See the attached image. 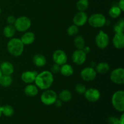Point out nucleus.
Segmentation results:
<instances>
[{
	"mask_svg": "<svg viewBox=\"0 0 124 124\" xmlns=\"http://www.w3.org/2000/svg\"><path fill=\"white\" fill-rule=\"evenodd\" d=\"M54 79L53 73L50 71H44L38 73L35 80V85L41 90L48 89L52 86Z\"/></svg>",
	"mask_w": 124,
	"mask_h": 124,
	"instance_id": "obj_1",
	"label": "nucleus"
},
{
	"mask_svg": "<svg viewBox=\"0 0 124 124\" xmlns=\"http://www.w3.org/2000/svg\"><path fill=\"white\" fill-rule=\"evenodd\" d=\"M7 47L8 52L13 56H19L24 52V45L20 39L12 38L7 43Z\"/></svg>",
	"mask_w": 124,
	"mask_h": 124,
	"instance_id": "obj_2",
	"label": "nucleus"
},
{
	"mask_svg": "<svg viewBox=\"0 0 124 124\" xmlns=\"http://www.w3.org/2000/svg\"><path fill=\"white\" fill-rule=\"evenodd\" d=\"M111 104L114 108L119 112L124 111V92L118 90L114 93L111 98Z\"/></svg>",
	"mask_w": 124,
	"mask_h": 124,
	"instance_id": "obj_3",
	"label": "nucleus"
},
{
	"mask_svg": "<svg viewBox=\"0 0 124 124\" xmlns=\"http://www.w3.org/2000/svg\"><path fill=\"white\" fill-rule=\"evenodd\" d=\"M31 24V22L30 18L25 16H22L16 18L13 25L16 30L19 32H25L30 29Z\"/></svg>",
	"mask_w": 124,
	"mask_h": 124,
	"instance_id": "obj_4",
	"label": "nucleus"
},
{
	"mask_svg": "<svg viewBox=\"0 0 124 124\" xmlns=\"http://www.w3.org/2000/svg\"><path fill=\"white\" fill-rule=\"evenodd\" d=\"M90 25L94 28L102 27L106 24V18L102 13H94L88 18Z\"/></svg>",
	"mask_w": 124,
	"mask_h": 124,
	"instance_id": "obj_5",
	"label": "nucleus"
},
{
	"mask_svg": "<svg viewBox=\"0 0 124 124\" xmlns=\"http://www.w3.org/2000/svg\"><path fill=\"white\" fill-rule=\"evenodd\" d=\"M41 101L46 105H50L54 104L56 99H58V95L53 90H45L44 92L41 95Z\"/></svg>",
	"mask_w": 124,
	"mask_h": 124,
	"instance_id": "obj_6",
	"label": "nucleus"
},
{
	"mask_svg": "<svg viewBox=\"0 0 124 124\" xmlns=\"http://www.w3.org/2000/svg\"><path fill=\"white\" fill-rule=\"evenodd\" d=\"M109 36L106 33L100 30L95 38V43L100 49H105L109 44Z\"/></svg>",
	"mask_w": 124,
	"mask_h": 124,
	"instance_id": "obj_7",
	"label": "nucleus"
},
{
	"mask_svg": "<svg viewBox=\"0 0 124 124\" xmlns=\"http://www.w3.org/2000/svg\"><path fill=\"white\" fill-rule=\"evenodd\" d=\"M110 79L116 84H123L124 83V69L122 68H117L113 70L110 74Z\"/></svg>",
	"mask_w": 124,
	"mask_h": 124,
	"instance_id": "obj_8",
	"label": "nucleus"
},
{
	"mask_svg": "<svg viewBox=\"0 0 124 124\" xmlns=\"http://www.w3.org/2000/svg\"><path fill=\"white\" fill-rule=\"evenodd\" d=\"M96 71L94 68L92 67H85L81 71V77L84 81L90 82L95 79L96 76Z\"/></svg>",
	"mask_w": 124,
	"mask_h": 124,
	"instance_id": "obj_9",
	"label": "nucleus"
},
{
	"mask_svg": "<svg viewBox=\"0 0 124 124\" xmlns=\"http://www.w3.org/2000/svg\"><path fill=\"white\" fill-rule=\"evenodd\" d=\"M72 61L78 65H82L87 59V54L82 50L77 49L72 54Z\"/></svg>",
	"mask_w": 124,
	"mask_h": 124,
	"instance_id": "obj_10",
	"label": "nucleus"
},
{
	"mask_svg": "<svg viewBox=\"0 0 124 124\" xmlns=\"http://www.w3.org/2000/svg\"><path fill=\"white\" fill-rule=\"evenodd\" d=\"M84 96L88 101L95 102L100 99L101 93L96 88H91L86 90L84 93Z\"/></svg>",
	"mask_w": 124,
	"mask_h": 124,
	"instance_id": "obj_11",
	"label": "nucleus"
},
{
	"mask_svg": "<svg viewBox=\"0 0 124 124\" xmlns=\"http://www.w3.org/2000/svg\"><path fill=\"white\" fill-rule=\"evenodd\" d=\"M53 60L55 64L62 65L67 62V56L62 50H56L53 53Z\"/></svg>",
	"mask_w": 124,
	"mask_h": 124,
	"instance_id": "obj_12",
	"label": "nucleus"
},
{
	"mask_svg": "<svg viewBox=\"0 0 124 124\" xmlns=\"http://www.w3.org/2000/svg\"><path fill=\"white\" fill-rule=\"evenodd\" d=\"M88 20V16L85 12L79 11L76 13L73 19V22L74 24L78 27L82 26L87 23Z\"/></svg>",
	"mask_w": 124,
	"mask_h": 124,
	"instance_id": "obj_13",
	"label": "nucleus"
},
{
	"mask_svg": "<svg viewBox=\"0 0 124 124\" xmlns=\"http://www.w3.org/2000/svg\"><path fill=\"white\" fill-rule=\"evenodd\" d=\"M38 75L36 71H26L22 73L21 78L22 81L26 84H31L35 82V78Z\"/></svg>",
	"mask_w": 124,
	"mask_h": 124,
	"instance_id": "obj_14",
	"label": "nucleus"
},
{
	"mask_svg": "<svg viewBox=\"0 0 124 124\" xmlns=\"http://www.w3.org/2000/svg\"><path fill=\"white\" fill-rule=\"evenodd\" d=\"M113 44L117 49H122L124 47V33H115L113 38Z\"/></svg>",
	"mask_w": 124,
	"mask_h": 124,
	"instance_id": "obj_15",
	"label": "nucleus"
},
{
	"mask_svg": "<svg viewBox=\"0 0 124 124\" xmlns=\"http://www.w3.org/2000/svg\"><path fill=\"white\" fill-rule=\"evenodd\" d=\"M0 70L2 75H11L14 71V67L12 63L8 61H4L0 65Z\"/></svg>",
	"mask_w": 124,
	"mask_h": 124,
	"instance_id": "obj_16",
	"label": "nucleus"
},
{
	"mask_svg": "<svg viewBox=\"0 0 124 124\" xmlns=\"http://www.w3.org/2000/svg\"><path fill=\"white\" fill-rule=\"evenodd\" d=\"M24 45H30L35 41V34L31 31H26L22 35L20 38Z\"/></svg>",
	"mask_w": 124,
	"mask_h": 124,
	"instance_id": "obj_17",
	"label": "nucleus"
},
{
	"mask_svg": "<svg viewBox=\"0 0 124 124\" xmlns=\"http://www.w3.org/2000/svg\"><path fill=\"white\" fill-rule=\"evenodd\" d=\"M33 62L36 66L38 67H42L46 64L47 60L43 54H36L33 58Z\"/></svg>",
	"mask_w": 124,
	"mask_h": 124,
	"instance_id": "obj_18",
	"label": "nucleus"
},
{
	"mask_svg": "<svg viewBox=\"0 0 124 124\" xmlns=\"http://www.w3.org/2000/svg\"><path fill=\"white\" fill-rule=\"evenodd\" d=\"M24 93L29 97H34L38 93V88L36 85L29 84L24 88Z\"/></svg>",
	"mask_w": 124,
	"mask_h": 124,
	"instance_id": "obj_19",
	"label": "nucleus"
},
{
	"mask_svg": "<svg viewBox=\"0 0 124 124\" xmlns=\"http://www.w3.org/2000/svg\"><path fill=\"white\" fill-rule=\"evenodd\" d=\"M59 71L64 76H70L73 74L74 70L71 65L68 64H64L60 67Z\"/></svg>",
	"mask_w": 124,
	"mask_h": 124,
	"instance_id": "obj_20",
	"label": "nucleus"
},
{
	"mask_svg": "<svg viewBox=\"0 0 124 124\" xmlns=\"http://www.w3.org/2000/svg\"><path fill=\"white\" fill-rule=\"evenodd\" d=\"M16 29L12 24H8L3 29V35L7 38H12L15 33Z\"/></svg>",
	"mask_w": 124,
	"mask_h": 124,
	"instance_id": "obj_21",
	"label": "nucleus"
},
{
	"mask_svg": "<svg viewBox=\"0 0 124 124\" xmlns=\"http://www.w3.org/2000/svg\"><path fill=\"white\" fill-rule=\"evenodd\" d=\"M109 70H110V65L107 62H100L96 66V71L98 73H107Z\"/></svg>",
	"mask_w": 124,
	"mask_h": 124,
	"instance_id": "obj_22",
	"label": "nucleus"
},
{
	"mask_svg": "<svg viewBox=\"0 0 124 124\" xmlns=\"http://www.w3.org/2000/svg\"><path fill=\"white\" fill-rule=\"evenodd\" d=\"M12 78L11 75H2L0 78V85L3 87H8L12 84Z\"/></svg>",
	"mask_w": 124,
	"mask_h": 124,
	"instance_id": "obj_23",
	"label": "nucleus"
},
{
	"mask_svg": "<svg viewBox=\"0 0 124 124\" xmlns=\"http://www.w3.org/2000/svg\"><path fill=\"white\" fill-rule=\"evenodd\" d=\"M58 98H59V99L62 102H69L71 99V93L68 90H64L60 92Z\"/></svg>",
	"mask_w": 124,
	"mask_h": 124,
	"instance_id": "obj_24",
	"label": "nucleus"
},
{
	"mask_svg": "<svg viewBox=\"0 0 124 124\" xmlns=\"http://www.w3.org/2000/svg\"><path fill=\"white\" fill-rule=\"evenodd\" d=\"M122 13V10L120 9L118 6H113L108 11V14L112 18H117Z\"/></svg>",
	"mask_w": 124,
	"mask_h": 124,
	"instance_id": "obj_25",
	"label": "nucleus"
},
{
	"mask_svg": "<svg viewBox=\"0 0 124 124\" xmlns=\"http://www.w3.org/2000/svg\"><path fill=\"white\" fill-rule=\"evenodd\" d=\"M2 115L6 117H11L14 114V110L13 107L10 105H4L1 107Z\"/></svg>",
	"mask_w": 124,
	"mask_h": 124,
	"instance_id": "obj_26",
	"label": "nucleus"
},
{
	"mask_svg": "<svg viewBox=\"0 0 124 124\" xmlns=\"http://www.w3.org/2000/svg\"><path fill=\"white\" fill-rule=\"evenodd\" d=\"M73 44L77 49L82 50L85 46V40L81 36H78L74 39Z\"/></svg>",
	"mask_w": 124,
	"mask_h": 124,
	"instance_id": "obj_27",
	"label": "nucleus"
},
{
	"mask_svg": "<svg viewBox=\"0 0 124 124\" xmlns=\"http://www.w3.org/2000/svg\"><path fill=\"white\" fill-rule=\"evenodd\" d=\"M89 5L88 0H78L76 2V8L79 11L84 12L87 9Z\"/></svg>",
	"mask_w": 124,
	"mask_h": 124,
	"instance_id": "obj_28",
	"label": "nucleus"
},
{
	"mask_svg": "<svg viewBox=\"0 0 124 124\" xmlns=\"http://www.w3.org/2000/svg\"><path fill=\"white\" fill-rule=\"evenodd\" d=\"M113 31L115 33H121L124 31V21L123 18H121L117 21V24L113 27Z\"/></svg>",
	"mask_w": 124,
	"mask_h": 124,
	"instance_id": "obj_29",
	"label": "nucleus"
},
{
	"mask_svg": "<svg viewBox=\"0 0 124 124\" xmlns=\"http://www.w3.org/2000/svg\"><path fill=\"white\" fill-rule=\"evenodd\" d=\"M67 34L69 36H75V35H77L79 31L78 27L75 25V24L70 25L67 29Z\"/></svg>",
	"mask_w": 124,
	"mask_h": 124,
	"instance_id": "obj_30",
	"label": "nucleus"
},
{
	"mask_svg": "<svg viewBox=\"0 0 124 124\" xmlns=\"http://www.w3.org/2000/svg\"><path fill=\"white\" fill-rule=\"evenodd\" d=\"M87 88H86L85 86L82 84H78L75 87V90L79 94H84Z\"/></svg>",
	"mask_w": 124,
	"mask_h": 124,
	"instance_id": "obj_31",
	"label": "nucleus"
},
{
	"mask_svg": "<svg viewBox=\"0 0 124 124\" xmlns=\"http://www.w3.org/2000/svg\"><path fill=\"white\" fill-rule=\"evenodd\" d=\"M59 70H60V65H58L55 63L52 65L50 69V71L52 73H57L59 72Z\"/></svg>",
	"mask_w": 124,
	"mask_h": 124,
	"instance_id": "obj_32",
	"label": "nucleus"
},
{
	"mask_svg": "<svg viewBox=\"0 0 124 124\" xmlns=\"http://www.w3.org/2000/svg\"><path fill=\"white\" fill-rule=\"evenodd\" d=\"M108 123L109 124H119V119L115 116H111L108 119Z\"/></svg>",
	"mask_w": 124,
	"mask_h": 124,
	"instance_id": "obj_33",
	"label": "nucleus"
},
{
	"mask_svg": "<svg viewBox=\"0 0 124 124\" xmlns=\"http://www.w3.org/2000/svg\"><path fill=\"white\" fill-rule=\"evenodd\" d=\"M16 18L13 15H10L8 16L7 18V22L8 23V24H14L15 22Z\"/></svg>",
	"mask_w": 124,
	"mask_h": 124,
	"instance_id": "obj_34",
	"label": "nucleus"
},
{
	"mask_svg": "<svg viewBox=\"0 0 124 124\" xmlns=\"http://www.w3.org/2000/svg\"><path fill=\"white\" fill-rule=\"evenodd\" d=\"M118 7L122 10V12L124 11V0H120L118 3Z\"/></svg>",
	"mask_w": 124,
	"mask_h": 124,
	"instance_id": "obj_35",
	"label": "nucleus"
},
{
	"mask_svg": "<svg viewBox=\"0 0 124 124\" xmlns=\"http://www.w3.org/2000/svg\"><path fill=\"white\" fill-rule=\"evenodd\" d=\"M54 104L55 105L56 107H59L62 106V101L60 100V99H56V101H55V102L54 103Z\"/></svg>",
	"mask_w": 124,
	"mask_h": 124,
	"instance_id": "obj_36",
	"label": "nucleus"
},
{
	"mask_svg": "<svg viewBox=\"0 0 124 124\" xmlns=\"http://www.w3.org/2000/svg\"><path fill=\"white\" fill-rule=\"evenodd\" d=\"M82 50L86 53V54H87V53H88L90 52V47H88V46H85L84 47Z\"/></svg>",
	"mask_w": 124,
	"mask_h": 124,
	"instance_id": "obj_37",
	"label": "nucleus"
},
{
	"mask_svg": "<svg viewBox=\"0 0 124 124\" xmlns=\"http://www.w3.org/2000/svg\"><path fill=\"white\" fill-rule=\"evenodd\" d=\"M119 124H124V115L122 114L119 119Z\"/></svg>",
	"mask_w": 124,
	"mask_h": 124,
	"instance_id": "obj_38",
	"label": "nucleus"
},
{
	"mask_svg": "<svg viewBox=\"0 0 124 124\" xmlns=\"http://www.w3.org/2000/svg\"><path fill=\"white\" fill-rule=\"evenodd\" d=\"M2 116V111H1V107L0 106V117Z\"/></svg>",
	"mask_w": 124,
	"mask_h": 124,
	"instance_id": "obj_39",
	"label": "nucleus"
},
{
	"mask_svg": "<svg viewBox=\"0 0 124 124\" xmlns=\"http://www.w3.org/2000/svg\"><path fill=\"white\" fill-rule=\"evenodd\" d=\"M2 72H1V70H0V78H1V76H2Z\"/></svg>",
	"mask_w": 124,
	"mask_h": 124,
	"instance_id": "obj_40",
	"label": "nucleus"
},
{
	"mask_svg": "<svg viewBox=\"0 0 124 124\" xmlns=\"http://www.w3.org/2000/svg\"><path fill=\"white\" fill-rule=\"evenodd\" d=\"M1 7H0V14H1Z\"/></svg>",
	"mask_w": 124,
	"mask_h": 124,
	"instance_id": "obj_41",
	"label": "nucleus"
}]
</instances>
